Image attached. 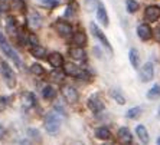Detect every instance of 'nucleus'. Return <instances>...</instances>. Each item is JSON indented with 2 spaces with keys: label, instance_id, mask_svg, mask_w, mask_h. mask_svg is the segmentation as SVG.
I'll return each instance as SVG.
<instances>
[{
  "label": "nucleus",
  "instance_id": "nucleus-1",
  "mask_svg": "<svg viewBox=\"0 0 160 145\" xmlns=\"http://www.w3.org/2000/svg\"><path fill=\"white\" fill-rule=\"evenodd\" d=\"M62 125V116L58 114V111H52L46 114L45 116V129L49 135H56Z\"/></svg>",
  "mask_w": 160,
  "mask_h": 145
},
{
  "label": "nucleus",
  "instance_id": "nucleus-2",
  "mask_svg": "<svg viewBox=\"0 0 160 145\" xmlns=\"http://www.w3.org/2000/svg\"><path fill=\"white\" fill-rule=\"evenodd\" d=\"M0 71H2V75H3V79L6 82V85L9 88H15L16 86V76H15V72L13 69L10 68V65L8 62L2 60L0 62Z\"/></svg>",
  "mask_w": 160,
  "mask_h": 145
},
{
  "label": "nucleus",
  "instance_id": "nucleus-3",
  "mask_svg": "<svg viewBox=\"0 0 160 145\" xmlns=\"http://www.w3.org/2000/svg\"><path fill=\"white\" fill-rule=\"evenodd\" d=\"M63 73L72 78H87V72L71 62H67V63L63 62Z\"/></svg>",
  "mask_w": 160,
  "mask_h": 145
},
{
  "label": "nucleus",
  "instance_id": "nucleus-4",
  "mask_svg": "<svg viewBox=\"0 0 160 145\" xmlns=\"http://www.w3.org/2000/svg\"><path fill=\"white\" fill-rule=\"evenodd\" d=\"M0 49H2V50L4 52V55L9 56V58H10V59L13 60V63H15L16 66H18V68L22 66V62H20V59H19L18 53H16L15 50H13V48H12V46L9 45L8 42L4 40V39H3L2 42H0Z\"/></svg>",
  "mask_w": 160,
  "mask_h": 145
},
{
  "label": "nucleus",
  "instance_id": "nucleus-5",
  "mask_svg": "<svg viewBox=\"0 0 160 145\" xmlns=\"http://www.w3.org/2000/svg\"><path fill=\"white\" fill-rule=\"evenodd\" d=\"M55 29L59 33V36L63 37V39H69L72 36V26L69 23L63 22V20H58L55 23Z\"/></svg>",
  "mask_w": 160,
  "mask_h": 145
},
{
  "label": "nucleus",
  "instance_id": "nucleus-6",
  "mask_svg": "<svg viewBox=\"0 0 160 145\" xmlns=\"http://www.w3.org/2000/svg\"><path fill=\"white\" fill-rule=\"evenodd\" d=\"M61 92H62V96L65 98V101L69 102V104H75L78 101V91L75 89L74 86H69V85L62 86Z\"/></svg>",
  "mask_w": 160,
  "mask_h": 145
},
{
  "label": "nucleus",
  "instance_id": "nucleus-7",
  "mask_svg": "<svg viewBox=\"0 0 160 145\" xmlns=\"http://www.w3.org/2000/svg\"><path fill=\"white\" fill-rule=\"evenodd\" d=\"M140 79H142L143 82H150L153 79V76H154V66H153L152 62H147V63L144 65V66L140 69Z\"/></svg>",
  "mask_w": 160,
  "mask_h": 145
},
{
  "label": "nucleus",
  "instance_id": "nucleus-8",
  "mask_svg": "<svg viewBox=\"0 0 160 145\" xmlns=\"http://www.w3.org/2000/svg\"><path fill=\"white\" fill-rule=\"evenodd\" d=\"M88 108L91 109L92 112L98 114V112L104 111L105 105H104V102L97 96V95H92V96H89V99H88Z\"/></svg>",
  "mask_w": 160,
  "mask_h": 145
},
{
  "label": "nucleus",
  "instance_id": "nucleus-9",
  "mask_svg": "<svg viewBox=\"0 0 160 145\" xmlns=\"http://www.w3.org/2000/svg\"><path fill=\"white\" fill-rule=\"evenodd\" d=\"M28 22L32 29H39L42 26V17L36 10H29L28 13Z\"/></svg>",
  "mask_w": 160,
  "mask_h": 145
},
{
  "label": "nucleus",
  "instance_id": "nucleus-10",
  "mask_svg": "<svg viewBox=\"0 0 160 145\" xmlns=\"http://www.w3.org/2000/svg\"><path fill=\"white\" fill-rule=\"evenodd\" d=\"M137 35H138V37H140L143 42L150 40V39H152V36H153L152 27H150L147 23H143V25H140V26H138Z\"/></svg>",
  "mask_w": 160,
  "mask_h": 145
},
{
  "label": "nucleus",
  "instance_id": "nucleus-11",
  "mask_svg": "<svg viewBox=\"0 0 160 145\" xmlns=\"http://www.w3.org/2000/svg\"><path fill=\"white\" fill-rule=\"evenodd\" d=\"M144 16L149 22H156L160 17V7L159 6H149L144 12Z\"/></svg>",
  "mask_w": 160,
  "mask_h": 145
},
{
  "label": "nucleus",
  "instance_id": "nucleus-12",
  "mask_svg": "<svg viewBox=\"0 0 160 145\" xmlns=\"http://www.w3.org/2000/svg\"><path fill=\"white\" fill-rule=\"evenodd\" d=\"M69 56H71L72 59H75V60H81V62H84V60L87 59V55H85V52L81 49V46H72V48H69Z\"/></svg>",
  "mask_w": 160,
  "mask_h": 145
},
{
  "label": "nucleus",
  "instance_id": "nucleus-13",
  "mask_svg": "<svg viewBox=\"0 0 160 145\" xmlns=\"http://www.w3.org/2000/svg\"><path fill=\"white\" fill-rule=\"evenodd\" d=\"M48 62L51 63V66L59 68L63 65V58L59 52H52V53H49V56H48Z\"/></svg>",
  "mask_w": 160,
  "mask_h": 145
},
{
  "label": "nucleus",
  "instance_id": "nucleus-14",
  "mask_svg": "<svg viewBox=\"0 0 160 145\" xmlns=\"http://www.w3.org/2000/svg\"><path fill=\"white\" fill-rule=\"evenodd\" d=\"M97 19L100 20L104 26H108V15H107V10H105V7H104V4L102 3H98V6H97Z\"/></svg>",
  "mask_w": 160,
  "mask_h": 145
},
{
  "label": "nucleus",
  "instance_id": "nucleus-15",
  "mask_svg": "<svg viewBox=\"0 0 160 145\" xmlns=\"http://www.w3.org/2000/svg\"><path fill=\"white\" fill-rule=\"evenodd\" d=\"M118 139H120V142H123V144H131L133 137H131L130 131H128L127 127H123L118 129Z\"/></svg>",
  "mask_w": 160,
  "mask_h": 145
},
{
  "label": "nucleus",
  "instance_id": "nucleus-16",
  "mask_svg": "<svg viewBox=\"0 0 160 145\" xmlns=\"http://www.w3.org/2000/svg\"><path fill=\"white\" fill-rule=\"evenodd\" d=\"M91 29H92V33L95 35V36L100 39V42L102 43V45L105 46V48H108V49H111V46H110V43H108V39H107V36H105L102 32H101L100 29L97 27V25H94V23H91Z\"/></svg>",
  "mask_w": 160,
  "mask_h": 145
},
{
  "label": "nucleus",
  "instance_id": "nucleus-17",
  "mask_svg": "<svg viewBox=\"0 0 160 145\" xmlns=\"http://www.w3.org/2000/svg\"><path fill=\"white\" fill-rule=\"evenodd\" d=\"M22 104L25 108H32L35 104H36V98H35V95L32 92H25L22 96Z\"/></svg>",
  "mask_w": 160,
  "mask_h": 145
},
{
  "label": "nucleus",
  "instance_id": "nucleus-18",
  "mask_svg": "<svg viewBox=\"0 0 160 145\" xmlns=\"http://www.w3.org/2000/svg\"><path fill=\"white\" fill-rule=\"evenodd\" d=\"M136 134H137V137L140 138V141L144 142V144H147L149 142V134H147V129H146V127H143V125H138L137 128H136Z\"/></svg>",
  "mask_w": 160,
  "mask_h": 145
},
{
  "label": "nucleus",
  "instance_id": "nucleus-19",
  "mask_svg": "<svg viewBox=\"0 0 160 145\" xmlns=\"http://www.w3.org/2000/svg\"><path fill=\"white\" fill-rule=\"evenodd\" d=\"M72 40H74V43L77 46H84L87 43V35L84 32H77L74 35V37H72Z\"/></svg>",
  "mask_w": 160,
  "mask_h": 145
},
{
  "label": "nucleus",
  "instance_id": "nucleus-20",
  "mask_svg": "<svg viewBox=\"0 0 160 145\" xmlns=\"http://www.w3.org/2000/svg\"><path fill=\"white\" fill-rule=\"evenodd\" d=\"M95 137L98 138V139H101V141H105V139H110V137H111V134H110V131H108V128H97V131H95Z\"/></svg>",
  "mask_w": 160,
  "mask_h": 145
},
{
  "label": "nucleus",
  "instance_id": "nucleus-21",
  "mask_svg": "<svg viewBox=\"0 0 160 145\" xmlns=\"http://www.w3.org/2000/svg\"><path fill=\"white\" fill-rule=\"evenodd\" d=\"M30 53L38 59H42V58H45V48L41 45H33L30 49Z\"/></svg>",
  "mask_w": 160,
  "mask_h": 145
},
{
  "label": "nucleus",
  "instance_id": "nucleus-22",
  "mask_svg": "<svg viewBox=\"0 0 160 145\" xmlns=\"http://www.w3.org/2000/svg\"><path fill=\"white\" fill-rule=\"evenodd\" d=\"M128 58H130V63L133 68H138V63H140V58H138V52L136 49H130V53H128Z\"/></svg>",
  "mask_w": 160,
  "mask_h": 145
},
{
  "label": "nucleus",
  "instance_id": "nucleus-23",
  "mask_svg": "<svg viewBox=\"0 0 160 145\" xmlns=\"http://www.w3.org/2000/svg\"><path fill=\"white\" fill-rule=\"evenodd\" d=\"M111 96L116 99L117 104H120V105H124V104H126V98H124V95L120 92L118 89H111Z\"/></svg>",
  "mask_w": 160,
  "mask_h": 145
},
{
  "label": "nucleus",
  "instance_id": "nucleus-24",
  "mask_svg": "<svg viewBox=\"0 0 160 145\" xmlns=\"http://www.w3.org/2000/svg\"><path fill=\"white\" fill-rule=\"evenodd\" d=\"M6 29H8V32H9L10 35H15L16 30H18L15 19L12 17V16H9V17H8V22H6Z\"/></svg>",
  "mask_w": 160,
  "mask_h": 145
},
{
  "label": "nucleus",
  "instance_id": "nucleus-25",
  "mask_svg": "<svg viewBox=\"0 0 160 145\" xmlns=\"http://www.w3.org/2000/svg\"><path fill=\"white\" fill-rule=\"evenodd\" d=\"M42 95H43L45 99H53L56 96V91L53 89L52 86H46L43 91H42Z\"/></svg>",
  "mask_w": 160,
  "mask_h": 145
},
{
  "label": "nucleus",
  "instance_id": "nucleus-26",
  "mask_svg": "<svg viewBox=\"0 0 160 145\" xmlns=\"http://www.w3.org/2000/svg\"><path fill=\"white\" fill-rule=\"evenodd\" d=\"M160 96V85H154L152 89L147 92V98L149 99H157Z\"/></svg>",
  "mask_w": 160,
  "mask_h": 145
},
{
  "label": "nucleus",
  "instance_id": "nucleus-27",
  "mask_svg": "<svg viewBox=\"0 0 160 145\" xmlns=\"http://www.w3.org/2000/svg\"><path fill=\"white\" fill-rule=\"evenodd\" d=\"M30 72H32L33 75H36V76H43L45 69L39 63H33L32 66H30Z\"/></svg>",
  "mask_w": 160,
  "mask_h": 145
},
{
  "label": "nucleus",
  "instance_id": "nucleus-28",
  "mask_svg": "<svg viewBox=\"0 0 160 145\" xmlns=\"http://www.w3.org/2000/svg\"><path fill=\"white\" fill-rule=\"evenodd\" d=\"M63 78H65V75H63V72H59V71H53L52 73H51V79L55 82H58V83H61V82L63 81Z\"/></svg>",
  "mask_w": 160,
  "mask_h": 145
},
{
  "label": "nucleus",
  "instance_id": "nucleus-29",
  "mask_svg": "<svg viewBox=\"0 0 160 145\" xmlns=\"http://www.w3.org/2000/svg\"><path fill=\"white\" fill-rule=\"evenodd\" d=\"M126 4H127V10L130 12V13H134V12H137L138 3L136 2V0H127Z\"/></svg>",
  "mask_w": 160,
  "mask_h": 145
},
{
  "label": "nucleus",
  "instance_id": "nucleus-30",
  "mask_svg": "<svg viewBox=\"0 0 160 145\" xmlns=\"http://www.w3.org/2000/svg\"><path fill=\"white\" fill-rule=\"evenodd\" d=\"M84 3H85V7L87 10H94V9L98 6V0H84Z\"/></svg>",
  "mask_w": 160,
  "mask_h": 145
},
{
  "label": "nucleus",
  "instance_id": "nucleus-31",
  "mask_svg": "<svg viewBox=\"0 0 160 145\" xmlns=\"http://www.w3.org/2000/svg\"><path fill=\"white\" fill-rule=\"evenodd\" d=\"M140 114H142V109L140 108H131L130 111L127 112V116H128V118H137Z\"/></svg>",
  "mask_w": 160,
  "mask_h": 145
},
{
  "label": "nucleus",
  "instance_id": "nucleus-32",
  "mask_svg": "<svg viewBox=\"0 0 160 145\" xmlns=\"http://www.w3.org/2000/svg\"><path fill=\"white\" fill-rule=\"evenodd\" d=\"M9 98L8 96H0V112H3L6 109V106L9 105Z\"/></svg>",
  "mask_w": 160,
  "mask_h": 145
},
{
  "label": "nucleus",
  "instance_id": "nucleus-33",
  "mask_svg": "<svg viewBox=\"0 0 160 145\" xmlns=\"http://www.w3.org/2000/svg\"><path fill=\"white\" fill-rule=\"evenodd\" d=\"M13 6H15L18 10H25V2L23 0H15V3H13Z\"/></svg>",
  "mask_w": 160,
  "mask_h": 145
},
{
  "label": "nucleus",
  "instance_id": "nucleus-34",
  "mask_svg": "<svg viewBox=\"0 0 160 145\" xmlns=\"http://www.w3.org/2000/svg\"><path fill=\"white\" fill-rule=\"evenodd\" d=\"M45 4H48L49 7H56L59 4V0H42Z\"/></svg>",
  "mask_w": 160,
  "mask_h": 145
},
{
  "label": "nucleus",
  "instance_id": "nucleus-35",
  "mask_svg": "<svg viewBox=\"0 0 160 145\" xmlns=\"http://www.w3.org/2000/svg\"><path fill=\"white\" fill-rule=\"evenodd\" d=\"M65 15H67V17H74V15H75V7L72 6V4L67 9V12H65Z\"/></svg>",
  "mask_w": 160,
  "mask_h": 145
},
{
  "label": "nucleus",
  "instance_id": "nucleus-36",
  "mask_svg": "<svg viewBox=\"0 0 160 145\" xmlns=\"http://www.w3.org/2000/svg\"><path fill=\"white\" fill-rule=\"evenodd\" d=\"M4 134H6V129H4V127L2 125V124H0V139L4 137Z\"/></svg>",
  "mask_w": 160,
  "mask_h": 145
},
{
  "label": "nucleus",
  "instance_id": "nucleus-37",
  "mask_svg": "<svg viewBox=\"0 0 160 145\" xmlns=\"http://www.w3.org/2000/svg\"><path fill=\"white\" fill-rule=\"evenodd\" d=\"M154 36H156V39L160 42V26L156 29V33H154Z\"/></svg>",
  "mask_w": 160,
  "mask_h": 145
},
{
  "label": "nucleus",
  "instance_id": "nucleus-38",
  "mask_svg": "<svg viewBox=\"0 0 160 145\" xmlns=\"http://www.w3.org/2000/svg\"><path fill=\"white\" fill-rule=\"evenodd\" d=\"M3 40V36H2V33H0V42Z\"/></svg>",
  "mask_w": 160,
  "mask_h": 145
},
{
  "label": "nucleus",
  "instance_id": "nucleus-39",
  "mask_svg": "<svg viewBox=\"0 0 160 145\" xmlns=\"http://www.w3.org/2000/svg\"><path fill=\"white\" fill-rule=\"evenodd\" d=\"M157 144H160V137H159V138H157Z\"/></svg>",
  "mask_w": 160,
  "mask_h": 145
},
{
  "label": "nucleus",
  "instance_id": "nucleus-40",
  "mask_svg": "<svg viewBox=\"0 0 160 145\" xmlns=\"http://www.w3.org/2000/svg\"><path fill=\"white\" fill-rule=\"evenodd\" d=\"M0 16H2V6H0Z\"/></svg>",
  "mask_w": 160,
  "mask_h": 145
}]
</instances>
